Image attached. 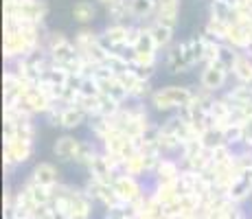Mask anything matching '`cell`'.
I'll return each mask as SVG.
<instances>
[{"label":"cell","mask_w":252,"mask_h":219,"mask_svg":"<svg viewBox=\"0 0 252 219\" xmlns=\"http://www.w3.org/2000/svg\"><path fill=\"white\" fill-rule=\"evenodd\" d=\"M4 167H13L24 164L29 158L33 156V140H24V138H13V140H4Z\"/></svg>","instance_id":"cell-3"},{"label":"cell","mask_w":252,"mask_h":219,"mask_svg":"<svg viewBox=\"0 0 252 219\" xmlns=\"http://www.w3.org/2000/svg\"><path fill=\"white\" fill-rule=\"evenodd\" d=\"M99 37L101 33H96L92 27H81L79 31L75 33V46H77V53H84L88 51L90 46H94V44H99Z\"/></svg>","instance_id":"cell-20"},{"label":"cell","mask_w":252,"mask_h":219,"mask_svg":"<svg viewBox=\"0 0 252 219\" xmlns=\"http://www.w3.org/2000/svg\"><path fill=\"white\" fill-rule=\"evenodd\" d=\"M182 175V164L178 158H162L158 162V169L154 171L152 180H154V187L156 184H173L178 182Z\"/></svg>","instance_id":"cell-6"},{"label":"cell","mask_w":252,"mask_h":219,"mask_svg":"<svg viewBox=\"0 0 252 219\" xmlns=\"http://www.w3.org/2000/svg\"><path fill=\"white\" fill-rule=\"evenodd\" d=\"M103 217L105 219H136V213L129 204H116L112 208H105L103 211Z\"/></svg>","instance_id":"cell-28"},{"label":"cell","mask_w":252,"mask_h":219,"mask_svg":"<svg viewBox=\"0 0 252 219\" xmlns=\"http://www.w3.org/2000/svg\"><path fill=\"white\" fill-rule=\"evenodd\" d=\"M182 53L184 60L191 68L202 66V60H204V40L200 35H193L189 40H182Z\"/></svg>","instance_id":"cell-13"},{"label":"cell","mask_w":252,"mask_h":219,"mask_svg":"<svg viewBox=\"0 0 252 219\" xmlns=\"http://www.w3.org/2000/svg\"><path fill=\"white\" fill-rule=\"evenodd\" d=\"M232 77L237 84H246L248 86L252 81V57L248 53H239L235 66H232Z\"/></svg>","instance_id":"cell-17"},{"label":"cell","mask_w":252,"mask_h":219,"mask_svg":"<svg viewBox=\"0 0 252 219\" xmlns=\"http://www.w3.org/2000/svg\"><path fill=\"white\" fill-rule=\"evenodd\" d=\"M193 101V86H162L156 88L149 103L158 112H178Z\"/></svg>","instance_id":"cell-1"},{"label":"cell","mask_w":252,"mask_h":219,"mask_svg":"<svg viewBox=\"0 0 252 219\" xmlns=\"http://www.w3.org/2000/svg\"><path fill=\"white\" fill-rule=\"evenodd\" d=\"M226 44H230L235 51L239 53H248V48L252 46V29L250 24H230L228 29V37H226Z\"/></svg>","instance_id":"cell-9"},{"label":"cell","mask_w":252,"mask_h":219,"mask_svg":"<svg viewBox=\"0 0 252 219\" xmlns=\"http://www.w3.org/2000/svg\"><path fill=\"white\" fill-rule=\"evenodd\" d=\"M237 57H239V51H235L230 44L224 42V44L220 46V57H217V64L224 68L226 72H230V77H232V66H235Z\"/></svg>","instance_id":"cell-24"},{"label":"cell","mask_w":252,"mask_h":219,"mask_svg":"<svg viewBox=\"0 0 252 219\" xmlns=\"http://www.w3.org/2000/svg\"><path fill=\"white\" fill-rule=\"evenodd\" d=\"M29 178L35 180L37 184H42V187H46V188H55L57 184H60V171H57L55 164L46 162V160L44 162H37Z\"/></svg>","instance_id":"cell-10"},{"label":"cell","mask_w":252,"mask_h":219,"mask_svg":"<svg viewBox=\"0 0 252 219\" xmlns=\"http://www.w3.org/2000/svg\"><path fill=\"white\" fill-rule=\"evenodd\" d=\"M88 127L92 131V136H94V140H99V145L105 140V136L110 134L114 127L112 123H110V119H105V116H92V119H88Z\"/></svg>","instance_id":"cell-23"},{"label":"cell","mask_w":252,"mask_h":219,"mask_svg":"<svg viewBox=\"0 0 252 219\" xmlns=\"http://www.w3.org/2000/svg\"><path fill=\"white\" fill-rule=\"evenodd\" d=\"M200 140H202V145H204V149H208V152H215L217 147L226 145V143H224V131L217 129V127L206 129L204 134L200 136Z\"/></svg>","instance_id":"cell-25"},{"label":"cell","mask_w":252,"mask_h":219,"mask_svg":"<svg viewBox=\"0 0 252 219\" xmlns=\"http://www.w3.org/2000/svg\"><path fill=\"white\" fill-rule=\"evenodd\" d=\"M147 29H149V35H152L154 44H156L158 51H167L169 46L173 44V29H167L158 22H147Z\"/></svg>","instance_id":"cell-15"},{"label":"cell","mask_w":252,"mask_h":219,"mask_svg":"<svg viewBox=\"0 0 252 219\" xmlns=\"http://www.w3.org/2000/svg\"><path fill=\"white\" fill-rule=\"evenodd\" d=\"M178 16H180V0H158L156 2L154 22H158V24H162V27L176 31Z\"/></svg>","instance_id":"cell-7"},{"label":"cell","mask_w":252,"mask_h":219,"mask_svg":"<svg viewBox=\"0 0 252 219\" xmlns=\"http://www.w3.org/2000/svg\"><path fill=\"white\" fill-rule=\"evenodd\" d=\"M9 16H16L33 24H44V18L48 16V4L46 0H18L16 11Z\"/></svg>","instance_id":"cell-5"},{"label":"cell","mask_w":252,"mask_h":219,"mask_svg":"<svg viewBox=\"0 0 252 219\" xmlns=\"http://www.w3.org/2000/svg\"><path fill=\"white\" fill-rule=\"evenodd\" d=\"M154 92H156V90L152 88V81L138 79L136 84H134L132 90H129V101H143V103H145V99H152Z\"/></svg>","instance_id":"cell-27"},{"label":"cell","mask_w":252,"mask_h":219,"mask_svg":"<svg viewBox=\"0 0 252 219\" xmlns=\"http://www.w3.org/2000/svg\"><path fill=\"white\" fill-rule=\"evenodd\" d=\"M11 219H20V217H11Z\"/></svg>","instance_id":"cell-32"},{"label":"cell","mask_w":252,"mask_h":219,"mask_svg":"<svg viewBox=\"0 0 252 219\" xmlns=\"http://www.w3.org/2000/svg\"><path fill=\"white\" fill-rule=\"evenodd\" d=\"M250 197H252V184L244 178V175H241V178L228 188V199L232 204H239L241 206V204H244L246 199H250Z\"/></svg>","instance_id":"cell-21"},{"label":"cell","mask_w":252,"mask_h":219,"mask_svg":"<svg viewBox=\"0 0 252 219\" xmlns=\"http://www.w3.org/2000/svg\"><path fill=\"white\" fill-rule=\"evenodd\" d=\"M86 121H88V116H86V112L81 108H77V105H64V114H62V129L75 131L77 127H81Z\"/></svg>","instance_id":"cell-16"},{"label":"cell","mask_w":252,"mask_h":219,"mask_svg":"<svg viewBox=\"0 0 252 219\" xmlns=\"http://www.w3.org/2000/svg\"><path fill=\"white\" fill-rule=\"evenodd\" d=\"M228 79H230V72H226L217 62L215 64L202 66V70H200V88L213 92V94H217L220 90H224L226 84H228Z\"/></svg>","instance_id":"cell-4"},{"label":"cell","mask_w":252,"mask_h":219,"mask_svg":"<svg viewBox=\"0 0 252 219\" xmlns=\"http://www.w3.org/2000/svg\"><path fill=\"white\" fill-rule=\"evenodd\" d=\"M224 143L235 149V152L241 149L244 147V127L241 125H228L224 129Z\"/></svg>","instance_id":"cell-26"},{"label":"cell","mask_w":252,"mask_h":219,"mask_svg":"<svg viewBox=\"0 0 252 219\" xmlns=\"http://www.w3.org/2000/svg\"><path fill=\"white\" fill-rule=\"evenodd\" d=\"M96 2H99V4H103V7H110V4H112L114 0H96Z\"/></svg>","instance_id":"cell-30"},{"label":"cell","mask_w":252,"mask_h":219,"mask_svg":"<svg viewBox=\"0 0 252 219\" xmlns=\"http://www.w3.org/2000/svg\"><path fill=\"white\" fill-rule=\"evenodd\" d=\"M62 114H64V105L62 103H53L51 110L44 114V121L51 127H62Z\"/></svg>","instance_id":"cell-29"},{"label":"cell","mask_w":252,"mask_h":219,"mask_svg":"<svg viewBox=\"0 0 252 219\" xmlns=\"http://www.w3.org/2000/svg\"><path fill=\"white\" fill-rule=\"evenodd\" d=\"M96 84H99V92H101V94L110 96V99L119 101V103H127V101H129L127 88L121 84L116 75H110V77H105V79H99Z\"/></svg>","instance_id":"cell-11"},{"label":"cell","mask_w":252,"mask_h":219,"mask_svg":"<svg viewBox=\"0 0 252 219\" xmlns=\"http://www.w3.org/2000/svg\"><path fill=\"white\" fill-rule=\"evenodd\" d=\"M72 18H75V22H79L81 27H90L96 18L94 2H90V0H79V2H75V7H72Z\"/></svg>","instance_id":"cell-18"},{"label":"cell","mask_w":252,"mask_h":219,"mask_svg":"<svg viewBox=\"0 0 252 219\" xmlns=\"http://www.w3.org/2000/svg\"><path fill=\"white\" fill-rule=\"evenodd\" d=\"M99 152H101V145H94L92 140H81L75 162H77V164H81V167H86V169H90L92 160L96 158V154H99Z\"/></svg>","instance_id":"cell-22"},{"label":"cell","mask_w":252,"mask_h":219,"mask_svg":"<svg viewBox=\"0 0 252 219\" xmlns=\"http://www.w3.org/2000/svg\"><path fill=\"white\" fill-rule=\"evenodd\" d=\"M123 175H132V178L143 180L147 175V162H145V156L136 152L132 154L129 158L123 160Z\"/></svg>","instance_id":"cell-19"},{"label":"cell","mask_w":252,"mask_h":219,"mask_svg":"<svg viewBox=\"0 0 252 219\" xmlns=\"http://www.w3.org/2000/svg\"><path fill=\"white\" fill-rule=\"evenodd\" d=\"M127 2H129V16H132L134 22L147 24L154 20L158 0H127Z\"/></svg>","instance_id":"cell-14"},{"label":"cell","mask_w":252,"mask_h":219,"mask_svg":"<svg viewBox=\"0 0 252 219\" xmlns=\"http://www.w3.org/2000/svg\"><path fill=\"white\" fill-rule=\"evenodd\" d=\"M248 88H252V81H250V84H248Z\"/></svg>","instance_id":"cell-31"},{"label":"cell","mask_w":252,"mask_h":219,"mask_svg":"<svg viewBox=\"0 0 252 219\" xmlns=\"http://www.w3.org/2000/svg\"><path fill=\"white\" fill-rule=\"evenodd\" d=\"M79 145H81L79 138H75L72 134H64L55 140L53 154H55V158L60 160V162H75L77 152H79Z\"/></svg>","instance_id":"cell-8"},{"label":"cell","mask_w":252,"mask_h":219,"mask_svg":"<svg viewBox=\"0 0 252 219\" xmlns=\"http://www.w3.org/2000/svg\"><path fill=\"white\" fill-rule=\"evenodd\" d=\"M114 191L123 204H134L136 199H140L143 195L149 193L147 188H145V184L140 182L138 178H132V175H116Z\"/></svg>","instance_id":"cell-2"},{"label":"cell","mask_w":252,"mask_h":219,"mask_svg":"<svg viewBox=\"0 0 252 219\" xmlns=\"http://www.w3.org/2000/svg\"><path fill=\"white\" fill-rule=\"evenodd\" d=\"M164 64H167V68L173 72V75H180V72L191 70V66L187 64V60H184L182 42H173L171 46L164 51Z\"/></svg>","instance_id":"cell-12"}]
</instances>
